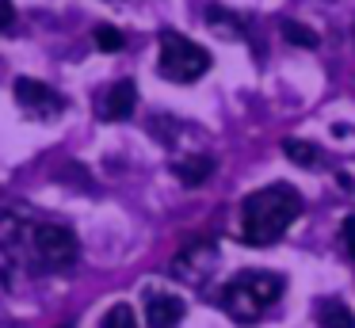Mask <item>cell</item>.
I'll list each match as a JSON object with an SVG mask.
<instances>
[{"instance_id":"obj_1","label":"cell","mask_w":355,"mask_h":328,"mask_svg":"<svg viewBox=\"0 0 355 328\" xmlns=\"http://www.w3.org/2000/svg\"><path fill=\"white\" fill-rule=\"evenodd\" d=\"M0 252H8L31 271H65L69 264H77L80 241L62 221H42L8 206L0 210Z\"/></svg>"},{"instance_id":"obj_2","label":"cell","mask_w":355,"mask_h":328,"mask_svg":"<svg viewBox=\"0 0 355 328\" xmlns=\"http://www.w3.org/2000/svg\"><path fill=\"white\" fill-rule=\"evenodd\" d=\"M302 214V195L291 183H268V187L252 191L241 202V241L268 248L275 244L286 229L298 221Z\"/></svg>"},{"instance_id":"obj_3","label":"cell","mask_w":355,"mask_h":328,"mask_svg":"<svg viewBox=\"0 0 355 328\" xmlns=\"http://www.w3.org/2000/svg\"><path fill=\"white\" fill-rule=\"evenodd\" d=\"M283 294H286V279L279 271L248 267V271H237L230 282H225L222 309L230 313L237 325H256Z\"/></svg>"},{"instance_id":"obj_4","label":"cell","mask_w":355,"mask_h":328,"mask_svg":"<svg viewBox=\"0 0 355 328\" xmlns=\"http://www.w3.org/2000/svg\"><path fill=\"white\" fill-rule=\"evenodd\" d=\"M157 42H161V61H157V69H161V76L172 84H195L199 76L210 73V65H214L207 46L191 42V38L180 35V31H161Z\"/></svg>"},{"instance_id":"obj_5","label":"cell","mask_w":355,"mask_h":328,"mask_svg":"<svg viewBox=\"0 0 355 328\" xmlns=\"http://www.w3.org/2000/svg\"><path fill=\"white\" fill-rule=\"evenodd\" d=\"M214 271H218V244L214 241L184 244L168 264V275L180 279V282H187V286H202Z\"/></svg>"},{"instance_id":"obj_6","label":"cell","mask_w":355,"mask_h":328,"mask_svg":"<svg viewBox=\"0 0 355 328\" xmlns=\"http://www.w3.org/2000/svg\"><path fill=\"white\" fill-rule=\"evenodd\" d=\"M16 103L27 119H39V122H54L65 114V96L54 92L50 84L31 80V76H19L16 80Z\"/></svg>"},{"instance_id":"obj_7","label":"cell","mask_w":355,"mask_h":328,"mask_svg":"<svg viewBox=\"0 0 355 328\" xmlns=\"http://www.w3.org/2000/svg\"><path fill=\"white\" fill-rule=\"evenodd\" d=\"M184 317H187V302L176 290L146 286V325L149 328H180Z\"/></svg>"},{"instance_id":"obj_8","label":"cell","mask_w":355,"mask_h":328,"mask_svg":"<svg viewBox=\"0 0 355 328\" xmlns=\"http://www.w3.org/2000/svg\"><path fill=\"white\" fill-rule=\"evenodd\" d=\"M134 107H138V88H134V80H115L96 96V119L100 122H123L134 114Z\"/></svg>"},{"instance_id":"obj_9","label":"cell","mask_w":355,"mask_h":328,"mask_svg":"<svg viewBox=\"0 0 355 328\" xmlns=\"http://www.w3.org/2000/svg\"><path fill=\"white\" fill-rule=\"evenodd\" d=\"M172 175H176L184 187H199V183H207L210 175H214V160H210L207 153H199V157H180L176 164H172Z\"/></svg>"},{"instance_id":"obj_10","label":"cell","mask_w":355,"mask_h":328,"mask_svg":"<svg viewBox=\"0 0 355 328\" xmlns=\"http://www.w3.org/2000/svg\"><path fill=\"white\" fill-rule=\"evenodd\" d=\"M207 27L214 31L218 38H225V42H245V23H241L237 15L230 12V8L210 4V8H207Z\"/></svg>"},{"instance_id":"obj_11","label":"cell","mask_w":355,"mask_h":328,"mask_svg":"<svg viewBox=\"0 0 355 328\" xmlns=\"http://www.w3.org/2000/svg\"><path fill=\"white\" fill-rule=\"evenodd\" d=\"M313 313H317V325L321 328H355L352 309H347L344 302H336V297H321V302L313 305Z\"/></svg>"},{"instance_id":"obj_12","label":"cell","mask_w":355,"mask_h":328,"mask_svg":"<svg viewBox=\"0 0 355 328\" xmlns=\"http://www.w3.org/2000/svg\"><path fill=\"white\" fill-rule=\"evenodd\" d=\"M283 153H286V160H294L298 168H317L321 164V149H317L313 141H306V137H286Z\"/></svg>"},{"instance_id":"obj_13","label":"cell","mask_w":355,"mask_h":328,"mask_svg":"<svg viewBox=\"0 0 355 328\" xmlns=\"http://www.w3.org/2000/svg\"><path fill=\"white\" fill-rule=\"evenodd\" d=\"M100 328H138V313H134L130 302H115L107 313H103Z\"/></svg>"},{"instance_id":"obj_14","label":"cell","mask_w":355,"mask_h":328,"mask_svg":"<svg viewBox=\"0 0 355 328\" xmlns=\"http://www.w3.org/2000/svg\"><path fill=\"white\" fill-rule=\"evenodd\" d=\"M283 38H286V42H294V46H302V50H313V46L321 42L317 31L306 27V23H298V19H283Z\"/></svg>"},{"instance_id":"obj_15","label":"cell","mask_w":355,"mask_h":328,"mask_svg":"<svg viewBox=\"0 0 355 328\" xmlns=\"http://www.w3.org/2000/svg\"><path fill=\"white\" fill-rule=\"evenodd\" d=\"M92 38H96V50H103V53H119V50H123V31L111 27V23H100V27L92 31Z\"/></svg>"},{"instance_id":"obj_16","label":"cell","mask_w":355,"mask_h":328,"mask_svg":"<svg viewBox=\"0 0 355 328\" xmlns=\"http://www.w3.org/2000/svg\"><path fill=\"white\" fill-rule=\"evenodd\" d=\"M16 23V4L12 0H0V31H8Z\"/></svg>"},{"instance_id":"obj_17","label":"cell","mask_w":355,"mask_h":328,"mask_svg":"<svg viewBox=\"0 0 355 328\" xmlns=\"http://www.w3.org/2000/svg\"><path fill=\"white\" fill-rule=\"evenodd\" d=\"M344 241L352 244V252H355V218H347V221H344Z\"/></svg>"}]
</instances>
